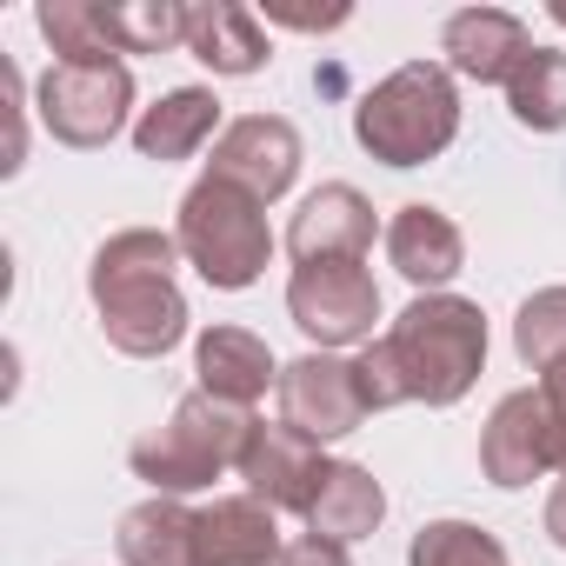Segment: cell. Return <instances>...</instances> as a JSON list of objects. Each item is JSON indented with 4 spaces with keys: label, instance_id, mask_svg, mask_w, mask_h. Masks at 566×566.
I'll list each match as a JSON object with an SVG mask.
<instances>
[{
    "label": "cell",
    "instance_id": "14",
    "mask_svg": "<svg viewBox=\"0 0 566 566\" xmlns=\"http://www.w3.org/2000/svg\"><path fill=\"white\" fill-rule=\"evenodd\" d=\"M387 260L400 266V280H413V287L447 294V280L467 266V233L453 227V213H440L427 200H407L387 220Z\"/></svg>",
    "mask_w": 566,
    "mask_h": 566
},
{
    "label": "cell",
    "instance_id": "8",
    "mask_svg": "<svg viewBox=\"0 0 566 566\" xmlns=\"http://www.w3.org/2000/svg\"><path fill=\"white\" fill-rule=\"evenodd\" d=\"M273 394H280V420H287L294 433H307V440H321V447L347 440V433H360L374 420L360 367L347 354H301V360H287Z\"/></svg>",
    "mask_w": 566,
    "mask_h": 566
},
{
    "label": "cell",
    "instance_id": "11",
    "mask_svg": "<svg viewBox=\"0 0 566 566\" xmlns=\"http://www.w3.org/2000/svg\"><path fill=\"white\" fill-rule=\"evenodd\" d=\"M480 473L493 486H533L539 473H553V407L539 387H520L506 394L486 427H480Z\"/></svg>",
    "mask_w": 566,
    "mask_h": 566
},
{
    "label": "cell",
    "instance_id": "6",
    "mask_svg": "<svg viewBox=\"0 0 566 566\" xmlns=\"http://www.w3.org/2000/svg\"><path fill=\"white\" fill-rule=\"evenodd\" d=\"M34 107H41V127L61 140V147H107L127 114H134V74L127 61H54L34 87Z\"/></svg>",
    "mask_w": 566,
    "mask_h": 566
},
{
    "label": "cell",
    "instance_id": "17",
    "mask_svg": "<svg viewBox=\"0 0 566 566\" xmlns=\"http://www.w3.org/2000/svg\"><path fill=\"white\" fill-rule=\"evenodd\" d=\"M187 54L220 81H247L266 67V28L240 0H193L187 8Z\"/></svg>",
    "mask_w": 566,
    "mask_h": 566
},
{
    "label": "cell",
    "instance_id": "27",
    "mask_svg": "<svg viewBox=\"0 0 566 566\" xmlns=\"http://www.w3.org/2000/svg\"><path fill=\"white\" fill-rule=\"evenodd\" d=\"M0 87H8V160H0V174H21L28 160V114H21V67L0 61Z\"/></svg>",
    "mask_w": 566,
    "mask_h": 566
},
{
    "label": "cell",
    "instance_id": "23",
    "mask_svg": "<svg viewBox=\"0 0 566 566\" xmlns=\"http://www.w3.org/2000/svg\"><path fill=\"white\" fill-rule=\"evenodd\" d=\"M34 28L48 34L54 61H120L94 0H41V8H34Z\"/></svg>",
    "mask_w": 566,
    "mask_h": 566
},
{
    "label": "cell",
    "instance_id": "19",
    "mask_svg": "<svg viewBox=\"0 0 566 566\" xmlns=\"http://www.w3.org/2000/svg\"><path fill=\"white\" fill-rule=\"evenodd\" d=\"M213 127H220L213 87H174V94H160V101L134 120V147H140V160L174 167V160H193L207 140H220Z\"/></svg>",
    "mask_w": 566,
    "mask_h": 566
},
{
    "label": "cell",
    "instance_id": "32",
    "mask_svg": "<svg viewBox=\"0 0 566 566\" xmlns=\"http://www.w3.org/2000/svg\"><path fill=\"white\" fill-rule=\"evenodd\" d=\"M553 473L566 480V420L559 413H553Z\"/></svg>",
    "mask_w": 566,
    "mask_h": 566
},
{
    "label": "cell",
    "instance_id": "4",
    "mask_svg": "<svg viewBox=\"0 0 566 566\" xmlns=\"http://www.w3.org/2000/svg\"><path fill=\"white\" fill-rule=\"evenodd\" d=\"M253 407H233V400H213V394H187L174 413H167V427H154V433H140L134 440V480H147L154 493H174V500H187V493H200V486H213L227 467H240V453H247V440H253Z\"/></svg>",
    "mask_w": 566,
    "mask_h": 566
},
{
    "label": "cell",
    "instance_id": "16",
    "mask_svg": "<svg viewBox=\"0 0 566 566\" xmlns=\"http://www.w3.org/2000/svg\"><path fill=\"white\" fill-rule=\"evenodd\" d=\"M193 374H200V394L233 400V407H253L266 387H280L273 347L260 334H247V327H207L193 340Z\"/></svg>",
    "mask_w": 566,
    "mask_h": 566
},
{
    "label": "cell",
    "instance_id": "10",
    "mask_svg": "<svg viewBox=\"0 0 566 566\" xmlns=\"http://www.w3.org/2000/svg\"><path fill=\"white\" fill-rule=\"evenodd\" d=\"M233 473L247 480V493H253L260 506H273V513H307V506L321 500V480L334 473V460H327L321 440L294 433L287 420H273V427L260 420Z\"/></svg>",
    "mask_w": 566,
    "mask_h": 566
},
{
    "label": "cell",
    "instance_id": "15",
    "mask_svg": "<svg viewBox=\"0 0 566 566\" xmlns=\"http://www.w3.org/2000/svg\"><path fill=\"white\" fill-rule=\"evenodd\" d=\"M280 520L253 493H220L200 506V566H280Z\"/></svg>",
    "mask_w": 566,
    "mask_h": 566
},
{
    "label": "cell",
    "instance_id": "24",
    "mask_svg": "<svg viewBox=\"0 0 566 566\" xmlns=\"http://www.w3.org/2000/svg\"><path fill=\"white\" fill-rule=\"evenodd\" d=\"M407 566H506V546L473 520H427L407 546Z\"/></svg>",
    "mask_w": 566,
    "mask_h": 566
},
{
    "label": "cell",
    "instance_id": "5",
    "mask_svg": "<svg viewBox=\"0 0 566 566\" xmlns=\"http://www.w3.org/2000/svg\"><path fill=\"white\" fill-rule=\"evenodd\" d=\"M187 266L220 294H247L273 260V233H266V207L213 174H200L180 200V227H174Z\"/></svg>",
    "mask_w": 566,
    "mask_h": 566
},
{
    "label": "cell",
    "instance_id": "13",
    "mask_svg": "<svg viewBox=\"0 0 566 566\" xmlns=\"http://www.w3.org/2000/svg\"><path fill=\"white\" fill-rule=\"evenodd\" d=\"M440 54H447V74L480 81V87H506L520 74V61L533 54V34L506 8H460L440 28Z\"/></svg>",
    "mask_w": 566,
    "mask_h": 566
},
{
    "label": "cell",
    "instance_id": "25",
    "mask_svg": "<svg viewBox=\"0 0 566 566\" xmlns=\"http://www.w3.org/2000/svg\"><path fill=\"white\" fill-rule=\"evenodd\" d=\"M513 354L533 374H546V367L566 360V287H539V294L520 301V314H513Z\"/></svg>",
    "mask_w": 566,
    "mask_h": 566
},
{
    "label": "cell",
    "instance_id": "20",
    "mask_svg": "<svg viewBox=\"0 0 566 566\" xmlns=\"http://www.w3.org/2000/svg\"><path fill=\"white\" fill-rule=\"evenodd\" d=\"M380 520H387V486H380L360 460H334V473L321 480V500L307 506V533L354 546V539H367Z\"/></svg>",
    "mask_w": 566,
    "mask_h": 566
},
{
    "label": "cell",
    "instance_id": "28",
    "mask_svg": "<svg viewBox=\"0 0 566 566\" xmlns=\"http://www.w3.org/2000/svg\"><path fill=\"white\" fill-rule=\"evenodd\" d=\"M280 566H354L340 539H321V533H301L287 539V553H280Z\"/></svg>",
    "mask_w": 566,
    "mask_h": 566
},
{
    "label": "cell",
    "instance_id": "3",
    "mask_svg": "<svg viewBox=\"0 0 566 566\" xmlns=\"http://www.w3.org/2000/svg\"><path fill=\"white\" fill-rule=\"evenodd\" d=\"M354 140L380 167H427L460 140V87L447 61H407L354 107Z\"/></svg>",
    "mask_w": 566,
    "mask_h": 566
},
{
    "label": "cell",
    "instance_id": "26",
    "mask_svg": "<svg viewBox=\"0 0 566 566\" xmlns=\"http://www.w3.org/2000/svg\"><path fill=\"white\" fill-rule=\"evenodd\" d=\"M354 367H360V387H367V407H374V413L400 407V387H394V360H387V347H380V340H374V347H360V354H354Z\"/></svg>",
    "mask_w": 566,
    "mask_h": 566
},
{
    "label": "cell",
    "instance_id": "21",
    "mask_svg": "<svg viewBox=\"0 0 566 566\" xmlns=\"http://www.w3.org/2000/svg\"><path fill=\"white\" fill-rule=\"evenodd\" d=\"M506 107L520 127L533 134H559L566 127V54L559 48H533L520 61V74L506 81Z\"/></svg>",
    "mask_w": 566,
    "mask_h": 566
},
{
    "label": "cell",
    "instance_id": "30",
    "mask_svg": "<svg viewBox=\"0 0 566 566\" xmlns=\"http://www.w3.org/2000/svg\"><path fill=\"white\" fill-rule=\"evenodd\" d=\"M546 539H553V546L566 553V480H559V486L546 493Z\"/></svg>",
    "mask_w": 566,
    "mask_h": 566
},
{
    "label": "cell",
    "instance_id": "12",
    "mask_svg": "<svg viewBox=\"0 0 566 566\" xmlns=\"http://www.w3.org/2000/svg\"><path fill=\"white\" fill-rule=\"evenodd\" d=\"M380 220H374V200L347 180H327L301 200L294 227H287V253L294 266H321V260H367Z\"/></svg>",
    "mask_w": 566,
    "mask_h": 566
},
{
    "label": "cell",
    "instance_id": "22",
    "mask_svg": "<svg viewBox=\"0 0 566 566\" xmlns=\"http://www.w3.org/2000/svg\"><path fill=\"white\" fill-rule=\"evenodd\" d=\"M101 21H107L114 54L187 48V8H180V0H114V8H101Z\"/></svg>",
    "mask_w": 566,
    "mask_h": 566
},
{
    "label": "cell",
    "instance_id": "9",
    "mask_svg": "<svg viewBox=\"0 0 566 566\" xmlns=\"http://www.w3.org/2000/svg\"><path fill=\"white\" fill-rule=\"evenodd\" d=\"M301 160H307V147H301L294 120H280V114H240V120L220 127L207 174L227 180V187H240V193H253L266 207V200H280L301 180Z\"/></svg>",
    "mask_w": 566,
    "mask_h": 566
},
{
    "label": "cell",
    "instance_id": "18",
    "mask_svg": "<svg viewBox=\"0 0 566 566\" xmlns=\"http://www.w3.org/2000/svg\"><path fill=\"white\" fill-rule=\"evenodd\" d=\"M114 553L127 566H200V506H187L174 493H154V500L127 506L120 533H114Z\"/></svg>",
    "mask_w": 566,
    "mask_h": 566
},
{
    "label": "cell",
    "instance_id": "7",
    "mask_svg": "<svg viewBox=\"0 0 566 566\" xmlns=\"http://www.w3.org/2000/svg\"><path fill=\"white\" fill-rule=\"evenodd\" d=\"M287 314L294 327L321 347V354H340V347H374V327H380V287L360 260H321V266H294L287 280Z\"/></svg>",
    "mask_w": 566,
    "mask_h": 566
},
{
    "label": "cell",
    "instance_id": "1",
    "mask_svg": "<svg viewBox=\"0 0 566 566\" xmlns=\"http://www.w3.org/2000/svg\"><path fill=\"white\" fill-rule=\"evenodd\" d=\"M180 240L160 227H120L94 247L87 294L101 314L107 347L127 360H160L187 340V294H180Z\"/></svg>",
    "mask_w": 566,
    "mask_h": 566
},
{
    "label": "cell",
    "instance_id": "2",
    "mask_svg": "<svg viewBox=\"0 0 566 566\" xmlns=\"http://www.w3.org/2000/svg\"><path fill=\"white\" fill-rule=\"evenodd\" d=\"M380 347L394 360L400 407H460L486 374V314L460 294H420L380 334Z\"/></svg>",
    "mask_w": 566,
    "mask_h": 566
},
{
    "label": "cell",
    "instance_id": "31",
    "mask_svg": "<svg viewBox=\"0 0 566 566\" xmlns=\"http://www.w3.org/2000/svg\"><path fill=\"white\" fill-rule=\"evenodd\" d=\"M539 394H546V407H553V413H559V420H566V360H559V367H546V374H539Z\"/></svg>",
    "mask_w": 566,
    "mask_h": 566
},
{
    "label": "cell",
    "instance_id": "29",
    "mask_svg": "<svg viewBox=\"0 0 566 566\" xmlns=\"http://www.w3.org/2000/svg\"><path fill=\"white\" fill-rule=\"evenodd\" d=\"M273 28H301V34H321V28H347V8H327V14H294V8H266Z\"/></svg>",
    "mask_w": 566,
    "mask_h": 566
}]
</instances>
